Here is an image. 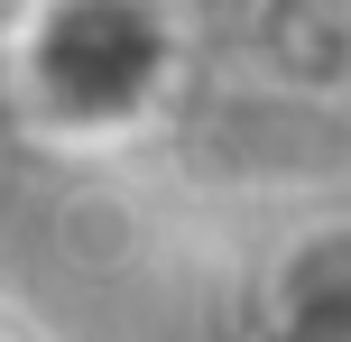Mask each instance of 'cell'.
I'll return each instance as SVG.
<instances>
[{
	"label": "cell",
	"instance_id": "6da1fadb",
	"mask_svg": "<svg viewBox=\"0 0 351 342\" xmlns=\"http://www.w3.org/2000/svg\"><path fill=\"white\" fill-rule=\"evenodd\" d=\"M296 342H342V324H315V333H296Z\"/></svg>",
	"mask_w": 351,
	"mask_h": 342
}]
</instances>
